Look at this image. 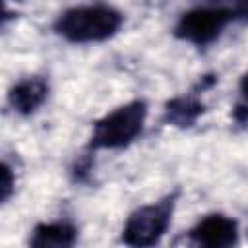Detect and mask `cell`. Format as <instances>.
I'll list each match as a JSON object with an SVG mask.
<instances>
[{
	"label": "cell",
	"instance_id": "obj_1",
	"mask_svg": "<svg viewBox=\"0 0 248 248\" xmlns=\"http://www.w3.org/2000/svg\"><path fill=\"white\" fill-rule=\"evenodd\" d=\"M122 25V16L103 4L66 10L54 23L58 35L72 43H97L112 37Z\"/></svg>",
	"mask_w": 248,
	"mask_h": 248
},
{
	"label": "cell",
	"instance_id": "obj_2",
	"mask_svg": "<svg viewBox=\"0 0 248 248\" xmlns=\"http://www.w3.org/2000/svg\"><path fill=\"white\" fill-rule=\"evenodd\" d=\"M147 107L143 101H132L105 114L95 122L89 147L93 149H120L130 145L143 130Z\"/></svg>",
	"mask_w": 248,
	"mask_h": 248
},
{
	"label": "cell",
	"instance_id": "obj_3",
	"mask_svg": "<svg viewBox=\"0 0 248 248\" xmlns=\"http://www.w3.org/2000/svg\"><path fill=\"white\" fill-rule=\"evenodd\" d=\"M172 205L174 196H167L157 203L136 209L124 225L122 240L130 246H151L159 242L165 231L169 229Z\"/></svg>",
	"mask_w": 248,
	"mask_h": 248
},
{
	"label": "cell",
	"instance_id": "obj_4",
	"mask_svg": "<svg viewBox=\"0 0 248 248\" xmlns=\"http://www.w3.org/2000/svg\"><path fill=\"white\" fill-rule=\"evenodd\" d=\"M232 16L223 8H198L186 12L176 23V37L194 45L211 43Z\"/></svg>",
	"mask_w": 248,
	"mask_h": 248
},
{
	"label": "cell",
	"instance_id": "obj_5",
	"mask_svg": "<svg viewBox=\"0 0 248 248\" xmlns=\"http://www.w3.org/2000/svg\"><path fill=\"white\" fill-rule=\"evenodd\" d=\"M236 223L227 215H207L194 229L192 238L209 248H227L236 242Z\"/></svg>",
	"mask_w": 248,
	"mask_h": 248
},
{
	"label": "cell",
	"instance_id": "obj_6",
	"mask_svg": "<svg viewBox=\"0 0 248 248\" xmlns=\"http://www.w3.org/2000/svg\"><path fill=\"white\" fill-rule=\"evenodd\" d=\"M46 93H48V87L43 79L29 78V79L19 81L10 91V103L17 112L31 114L43 105V101L46 99Z\"/></svg>",
	"mask_w": 248,
	"mask_h": 248
},
{
	"label": "cell",
	"instance_id": "obj_7",
	"mask_svg": "<svg viewBox=\"0 0 248 248\" xmlns=\"http://www.w3.org/2000/svg\"><path fill=\"white\" fill-rule=\"evenodd\" d=\"M76 242V229L68 223H43L33 231L31 244L39 248H66Z\"/></svg>",
	"mask_w": 248,
	"mask_h": 248
},
{
	"label": "cell",
	"instance_id": "obj_8",
	"mask_svg": "<svg viewBox=\"0 0 248 248\" xmlns=\"http://www.w3.org/2000/svg\"><path fill=\"white\" fill-rule=\"evenodd\" d=\"M203 112V107L194 97H178L167 105V120L176 126H192Z\"/></svg>",
	"mask_w": 248,
	"mask_h": 248
},
{
	"label": "cell",
	"instance_id": "obj_9",
	"mask_svg": "<svg viewBox=\"0 0 248 248\" xmlns=\"http://www.w3.org/2000/svg\"><path fill=\"white\" fill-rule=\"evenodd\" d=\"M213 2H217L219 4L217 8L227 10L232 17L234 16L248 17V0H213Z\"/></svg>",
	"mask_w": 248,
	"mask_h": 248
},
{
	"label": "cell",
	"instance_id": "obj_10",
	"mask_svg": "<svg viewBox=\"0 0 248 248\" xmlns=\"http://www.w3.org/2000/svg\"><path fill=\"white\" fill-rule=\"evenodd\" d=\"M240 93H242V103L236 108V118L238 120H248V72L240 79Z\"/></svg>",
	"mask_w": 248,
	"mask_h": 248
},
{
	"label": "cell",
	"instance_id": "obj_11",
	"mask_svg": "<svg viewBox=\"0 0 248 248\" xmlns=\"http://www.w3.org/2000/svg\"><path fill=\"white\" fill-rule=\"evenodd\" d=\"M12 184H14V180H12V172H10V169L4 165V167H2V186H0V188H2V196H0L2 202L10 196V192H12Z\"/></svg>",
	"mask_w": 248,
	"mask_h": 248
}]
</instances>
